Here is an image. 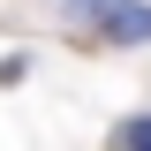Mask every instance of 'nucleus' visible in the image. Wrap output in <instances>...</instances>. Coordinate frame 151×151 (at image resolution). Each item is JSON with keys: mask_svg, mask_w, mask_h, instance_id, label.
Wrapping results in <instances>:
<instances>
[{"mask_svg": "<svg viewBox=\"0 0 151 151\" xmlns=\"http://www.w3.org/2000/svg\"><path fill=\"white\" fill-rule=\"evenodd\" d=\"M113 151H151V113H129L113 129Z\"/></svg>", "mask_w": 151, "mask_h": 151, "instance_id": "2", "label": "nucleus"}, {"mask_svg": "<svg viewBox=\"0 0 151 151\" xmlns=\"http://www.w3.org/2000/svg\"><path fill=\"white\" fill-rule=\"evenodd\" d=\"M76 15L98 23L113 45H151V0H76Z\"/></svg>", "mask_w": 151, "mask_h": 151, "instance_id": "1", "label": "nucleus"}]
</instances>
